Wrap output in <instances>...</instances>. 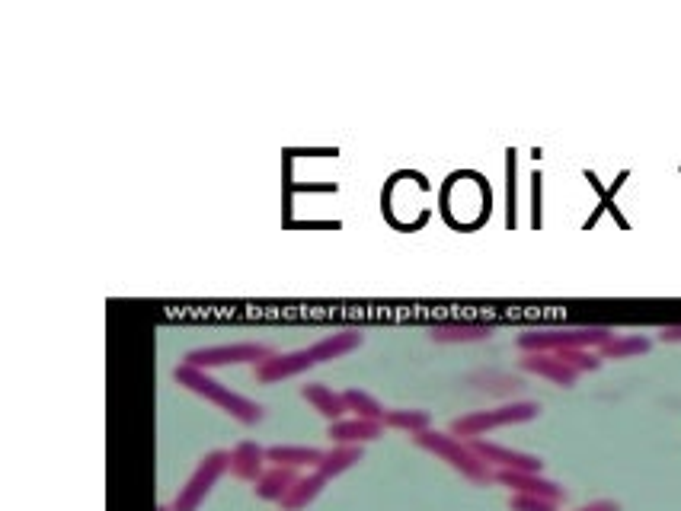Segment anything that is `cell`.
<instances>
[{
	"instance_id": "obj_1",
	"label": "cell",
	"mask_w": 681,
	"mask_h": 511,
	"mask_svg": "<svg viewBox=\"0 0 681 511\" xmlns=\"http://www.w3.org/2000/svg\"><path fill=\"white\" fill-rule=\"evenodd\" d=\"M176 377V384H183L186 390H192L196 397L208 400V403H215L218 409H224L227 416L237 419L240 425H256V422H263V406L247 400L243 393L231 390V387H224L221 381H215L212 374L202 371V368H192V365H176L173 371Z\"/></svg>"
},
{
	"instance_id": "obj_2",
	"label": "cell",
	"mask_w": 681,
	"mask_h": 511,
	"mask_svg": "<svg viewBox=\"0 0 681 511\" xmlns=\"http://www.w3.org/2000/svg\"><path fill=\"white\" fill-rule=\"evenodd\" d=\"M614 333L605 326H563V329H525L518 333L522 352H563V349H602Z\"/></svg>"
},
{
	"instance_id": "obj_3",
	"label": "cell",
	"mask_w": 681,
	"mask_h": 511,
	"mask_svg": "<svg viewBox=\"0 0 681 511\" xmlns=\"http://www.w3.org/2000/svg\"><path fill=\"white\" fill-rule=\"evenodd\" d=\"M413 441L419 444L423 451L435 454V457H442L448 467H454L461 476H467L470 483H477V486H486L490 480H496V476L490 473V467L483 464V460L470 451V444L458 441L454 435H445V432H419L413 435Z\"/></svg>"
},
{
	"instance_id": "obj_4",
	"label": "cell",
	"mask_w": 681,
	"mask_h": 511,
	"mask_svg": "<svg viewBox=\"0 0 681 511\" xmlns=\"http://www.w3.org/2000/svg\"><path fill=\"white\" fill-rule=\"evenodd\" d=\"M224 473H231V451H208L199 460L196 473L189 476V483L176 492L170 511H199L202 502L208 499V492L215 489V483Z\"/></svg>"
},
{
	"instance_id": "obj_5",
	"label": "cell",
	"mask_w": 681,
	"mask_h": 511,
	"mask_svg": "<svg viewBox=\"0 0 681 511\" xmlns=\"http://www.w3.org/2000/svg\"><path fill=\"white\" fill-rule=\"evenodd\" d=\"M275 352L263 342H227V345H205V349H192L186 355V365L212 371V368H227V365H263L266 358Z\"/></svg>"
},
{
	"instance_id": "obj_6",
	"label": "cell",
	"mask_w": 681,
	"mask_h": 511,
	"mask_svg": "<svg viewBox=\"0 0 681 511\" xmlns=\"http://www.w3.org/2000/svg\"><path fill=\"white\" fill-rule=\"evenodd\" d=\"M538 416V403H509L499 409H483V412H470V416H461L451 422V435L461 438H480L486 432H493L499 425H515V422H531Z\"/></svg>"
},
{
	"instance_id": "obj_7",
	"label": "cell",
	"mask_w": 681,
	"mask_h": 511,
	"mask_svg": "<svg viewBox=\"0 0 681 511\" xmlns=\"http://www.w3.org/2000/svg\"><path fill=\"white\" fill-rule=\"evenodd\" d=\"M317 361L314 355L307 352V349H298V352H275L272 358H266L263 365H256L253 374H256V381L259 384H279V381H288V377H298L304 374L307 368H314Z\"/></svg>"
},
{
	"instance_id": "obj_8",
	"label": "cell",
	"mask_w": 681,
	"mask_h": 511,
	"mask_svg": "<svg viewBox=\"0 0 681 511\" xmlns=\"http://www.w3.org/2000/svg\"><path fill=\"white\" fill-rule=\"evenodd\" d=\"M470 451H474L486 467H499V470H518V473H538L541 470V460L531 457V454H518L512 448H502V444H493V441H483V438H474L467 441Z\"/></svg>"
},
{
	"instance_id": "obj_9",
	"label": "cell",
	"mask_w": 681,
	"mask_h": 511,
	"mask_svg": "<svg viewBox=\"0 0 681 511\" xmlns=\"http://www.w3.org/2000/svg\"><path fill=\"white\" fill-rule=\"evenodd\" d=\"M266 448H259L256 441H237L231 448V476L243 483H256L266 473Z\"/></svg>"
},
{
	"instance_id": "obj_10",
	"label": "cell",
	"mask_w": 681,
	"mask_h": 511,
	"mask_svg": "<svg viewBox=\"0 0 681 511\" xmlns=\"http://www.w3.org/2000/svg\"><path fill=\"white\" fill-rule=\"evenodd\" d=\"M528 374H538V377H547V381H554L560 387H573L576 384V371L570 365H563V361L557 355L550 352H525L522 361H518Z\"/></svg>"
},
{
	"instance_id": "obj_11",
	"label": "cell",
	"mask_w": 681,
	"mask_h": 511,
	"mask_svg": "<svg viewBox=\"0 0 681 511\" xmlns=\"http://www.w3.org/2000/svg\"><path fill=\"white\" fill-rule=\"evenodd\" d=\"M323 454L320 448H311V444H275V448L266 451L269 464L272 467H288V470H304V467H320L323 464Z\"/></svg>"
},
{
	"instance_id": "obj_12",
	"label": "cell",
	"mask_w": 681,
	"mask_h": 511,
	"mask_svg": "<svg viewBox=\"0 0 681 511\" xmlns=\"http://www.w3.org/2000/svg\"><path fill=\"white\" fill-rule=\"evenodd\" d=\"M499 483L512 486L515 492H522V496H538V499H550V502H560L563 499V489L557 483H547L541 480L538 473H518V470H499L496 473Z\"/></svg>"
},
{
	"instance_id": "obj_13",
	"label": "cell",
	"mask_w": 681,
	"mask_h": 511,
	"mask_svg": "<svg viewBox=\"0 0 681 511\" xmlns=\"http://www.w3.org/2000/svg\"><path fill=\"white\" fill-rule=\"evenodd\" d=\"M362 345V333L359 329H343V333H330L317 339L314 345H307V352L314 355L317 365H323V361H333V358H343L349 352H355Z\"/></svg>"
},
{
	"instance_id": "obj_14",
	"label": "cell",
	"mask_w": 681,
	"mask_h": 511,
	"mask_svg": "<svg viewBox=\"0 0 681 511\" xmlns=\"http://www.w3.org/2000/svg\"><path fill=\"white\" fill-rule=\"evenodd\" d=\"M301 397L311 403V409H317L323 419L327 422H339V419H346V400H343V393H336L330 384H304L301 390Z\"/></svg>"
},
{
	"instance_id": "obj_15",
	"label": "cell",
	"mask_w": 681,
	"mask_h": 511,
	"mask_svg": "<svg viewBox=\"0 0 681 511\" xmlns=\"http://www.w3.org/2000/svg\"><path fill=\"white\" fill-rule=\"evenodd\" d=\"M298 470H288V467H269L263 476H259V480L253 483V489H256V496L263 499V502H279L282 505V499L288 496L291 492V486L298 483Z\"/></svg>"
},
{
	"instance_id": "obj_16",
	"label": "cell",
	"mask_w": 681,
	"mask_h": 511,
	"mask_svg": "<svg viewBox=\"0 0 681 511\" xmlns=\"http://www.w3.org/2000/svg\"><path fill=\"white\" fill-rule=\"evenodd\" d=\"M384 425L381 422H368V419H339V422H330V438L336 444H368L381 438Z\"/></svg>"
},
{
	"instance_id": "obj_17",
	"label": "cell",
	"mask_w": 681,
	"mask_h": 511,
	"mask_svg": "<svg viewBox=\"0 0 681 511\" xmlns=\"http://www.w3.org/2000/svg\"><path fill=\"white\" fill-rule=\"evenodd\" d=\"M327 483H330L327 476H320L317 470H314V473H301V476H298V483L291 486V492L282 499V508H285V511H304L307 505H311V502L320 496L323 486H327Z\"/></svg>"
},
{
	"instance_id": "obj_18",
	"label": "cell",
	"mask_w": 681,
	"mask_h": 511,
	"mask_svg": "<svg viewBox=\"0 0 681 511\" xmlns=\"http://www.w3.org/2000/svg\"><path fill=\"white\" fill-rule=\"evenodd\" d=\"M435 342H483L493 336V326L486 323H439L429 329Z\"/></svg>"
},
{
	"instance_id": "obj_19",
	"label": "cell",
	"mask_w": 681,
	"mask_h": 511,
	"mask_svg": "<svg viewBox=\"0 0 681 511\" xmlns=\"http://www.w3.org/2000/svg\"><path fill=\"white\" fill-rule=\"evenodd\" d=\"M362 460V448L359 444H336V448H330L327 454H323V464L317 467L320 476H327V480H333V476L352 470L355 464Z\"/></svg>"
},
{
	"instance_id": "obj_20",
	"label": "cell",
	"mask_w": 681,
	"mask_h": 511,
	"mask_svg": "<svg viewBox=\"0 0 681 511\" xmlns=\"http://www.w3.org/2000/svg\"><path fill=\"white\" fill-rule=\"evenodd\" d=\"M429 412L423 409H387L384 416V428H397V432H407V435H419V432H429Z\"/></svg>"
},
{
	"instance_id": "obj_21",
	"label": "cell",
	"mask_w": 681,
	"mask_h": 511,
	"mask_svg": "<svg viewBox=\"0 0 681 511\" xmlns=\"http://www.w3.org/2000/svg\"><path fill=\"white\" fill-rule=\"evenodd\" d=\"M650 349H653V342L646 336H611L602 349H598V355L602 358H637Z\"/></svg>"
},
{
	"instance_id": "obj_22",
	"label": "cell",
	"mask_w": 681,
	"mask_h": 511,
	"mask_svg": "<svg viewBox=\"0 0 681 511\" xmlns=\"http://www.w3.org/2000/svg\"><path fill=\"white\" fill-rule=\"evenodd\" d=\"M343 400H346V409L355 412V419H368V422H381L384 425L387 409L375 397H371V393H365V390H346Z\"/></svg>"
},
{
	"instance_id": "obj_23",
	"label": "cell",
	"mask_w": 681,
	"mask_h": 511,
	"mask_svg": "<svg viewBox=\"0 0 681 511\" xmlns=\"http://www.w3.org/2000/svg\"><path fill=\"white\" fill-rule=\"evenodd\" d=\"M563 365H570L576 374H589V371H598V365H602V355L592 352V349H563V352H554Z\"/></svg>"
},
{
	"instance_id": "obj_24",
	"label": "cell",
	"mask_w": 681,
	"mask_h": 511,
	"mask_svg": "<svg viewBox=\"0 0 681 511\" xmlns=\"http://www.w3.org/2000/svg\"><path fill=\"white\" fill-rule=\"evenodd\" d=\"M512 511H557V502L538 499V496H522V492H515V496H512Z\"/></svg>"
},
{
	"instance_id": "obj_25",
	"label": "cell",
	"mask_w": 681,
	"mask_h": 511,
	"mask_svg": "<svg viewBox=\"0 0 681 511\" xmlns=\"http://www.w3.org/2000/svg\"><path fill=\"white\" fill-rule=\"evenodd\" d=\"M659 339H662V342H681V326H666V329L659 333Z\"/></svg>"
},
{
	"instance_id": "obj_26",
	"label": "cell",
	"mask_w": 681,
	"mask_h": 511,
	"mask_svg": "<svg viewBox=\"0 0 681 511\" xmlns=\"http://www.w3.org/2000/svg\"><path fill=\"white\" fill-rule=\"evenodd\" d=\"M582 511H618V505H614V502H592V505H586Z\"/></svg>"
}]
</instances>
